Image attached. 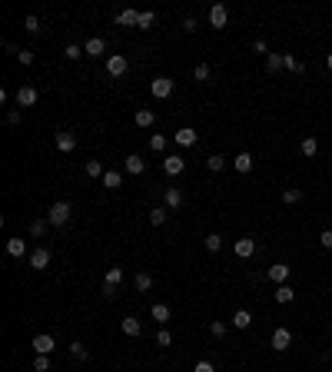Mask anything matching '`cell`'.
Returning <instances> with one entry per match:
<instances>
[{
  "mask_svg": "<svg viewBox=\"0 0 332 372\" xmlns=\"http://www.w3.org/2000/svg\"><path fill=\"white\" fill-rule=\"evenodd\" d=\"M30 346H33V353H37V356H50L56 342H53V336H50V332H40V336H33Z\"/></svg>",
  "mask_w": 332,
  "mask_h": 372,
  "instance_id": "3957f363",
  "label": "cell"
},
{
  "mask_svg": "<svg viewBox=\"0 0 332 372\" xmlns=\"http://www.w3.org/2000/svg\"><path fill=\"white\" fill-rule=\"evenodd\" d=\"M193 372H216V369H213V362L203 359V362H196V366H193Z\"/></svg>",
  "mask_w": 332,
  "mask_h": 372,
  "instance_id": "c3c4849f",
  "label": "cell"
},
{
  "mask_svg": "<svg viewBox=\"0 0 332 372\" xmlns=\"http://www.w3.org/2000/svg\"><path fill=\"white\" fill-rule=\"evenodd\" d=\"M150 150H153V153H163V150H166V136L153 133V136H150Z\"/></svg>",
  "mask_w": 332,
  "mask_h": 372,
  "instance_id": "f35d334b",
  "label": "cell"
},
{
  "mask_svg": "<svg viewBox=\"0 0 332 372\" xmlns=\"http://www.w3.org/2000/svg\"><path fill=\"white\" fill-rule=\"evenodd\" d=\"M63 53H67V60H80V57H87L80 44H67V50H63Z\"/></svg>",
  "mask_w": 332,
  "mask_h": 372,
  "instance_id": "74e56055",
  "label": "cell"
},
{
  "mask_svg": "<svg viewBox=\"0 0 332 372\" xmlns=\"http://www.w3.org/2000/svg\"><path fill=\"white\" fill-rule=\"evenodd\" d=\"M232 249H236L239 259H249L252 252H256V240H252V236H243V240H236V246H232Z\"/></svg>",
  "mask_w": 332,
  "mask_h": 372,
  "instance_id": "9c48e42d",
  "label": "cell"
},
{
  "mask_svg": "<svg viewBox=\"0 0 332 372\" xmlns=\"http://www.w3.org/2000/svg\"><path fill=\"white\" fill-rule=\"evenodd\" d=\"M70 356H73V359H80V362H83V359H87L90 353H87V346H83V342H70Z\"/></svg>",
  "mask_w": 332,
  "mask_h": 372,
  "instance_id": "d590c367",
  "label": "cell"
},
{
  "mask_svg": "<svg viewBox=\"0 0 332 372\" xmlns=\"http://www.w3.org/2000/svg\"><path fill=\"white\" fill-rule=\"evenodd\" d=\"M272 296H276V303L286 306V303H292V299H296V292L289 289V283H282V286H276V292H272Z\"/></svg>",
  "mask_w": 332,
  "mask_h": 372,
  "instance_id": "603a6c76",
  "label": "cell"
},
{
  "mask_svg": "<svg viewBox=\"0 0 332 372\" xmlns=\"http://www.w3.org/2000/svg\"><path fill=\"white\" fill-rule=\"evenodd\" d=\"M220 246H223V236H220V233H209V236H206V249H209V252H216Z\"/></svg>",
  "mask_w": 332,
  "mask_h": 372,
  "instance_id": "7bdbcfd3",
  "label": "cell"
},
{
  "mask_svg": "<svg viewBox=\"0 0 332 372\" xmlns=\"http://www.w3.org/2000/svg\"><path fill=\"white\" fill-rule=\"evenodd\" d=\"M103 296L113 299V296H116V286H113V283H103Z\"/></svg>",
  "mask_w": 332,
  "mask_h": 372,
  "instance_id": "f907efd6",
  "label": "cell"
},
{
  "mask_svg": "<svg viewBox=\"0 0 332 372\" xmlns=\"http://www.w3.org/2000/svg\"><path fill=\"white\" fill-rule=\"evenodd\" d=\"M13 57H17L20 63H33V53H30V50H17Z\"/></svg>",
  "mask_w": 332,
  "mask_h": 372,
  "instance_id": "bcb514c9",
  "label": "cell"
},
{
  "mask_svg": "<svg viewBox=\"0 0 332 372\" xmlns=\"http://www.w3.org/2000/svg\"><path fill=\"white\" fill-rule=\"evenodd\" d=\"M107 73L110 76H123L126 73V57L123 53H113V57L107 60Z\"/></svg>",
  "mask_w": 332,
  "mask_h": 372,
  "instance_id": "8fae6325",
  "label": "cell"
},
{
  "mask_svg": "<svg viewBox=\"0 0 332 372\" xmlns=\"http://www.w3.org/2000/svg\"><path fill=\"white\" fill-rule=\"evenodd\" d=\"M143 170H146L143 156H136V153H133V156H126V173H130V177H140Z\"/></svg>",
  "mask_w": 332,
  "mask_h": 372,
  "instance_id": "ffe728a7",
  "label": "cell"
},
{
  "mask_svg": "<svg viewBox=\"0 0 332 372\" xmlns=\"http://www.w3.org/2000/svg\"><path fill=\"white\" fill-rule=\"evenodd\" d=\"M289 346H292V332H289L286 326H279L276 332H272V349H276V353H286Z\"/></svg>",
  "mask_w": 332,
  "mask_h": 372,
  "instance_id": "8992f818",
  "label": "cell"
},
{
  "mask_svg": "<svg viewBox=\"0 0 332 372\" xmlns=\"http://www.w3.org/2000/svg\"><path fill=\"white\" fill-rule=\"evenodd\" d=\"M47 226H50V220H33L30 223V236H33V240H37V236H44Z\"/></svg>",
  "mask_w": 332,
  "mask_h": 372,
  "instance_id": "1f68e13d",
  "label": "cell"
},
{
  "mask_svg": "<svg viewBox=\"0 0 332 372\" xmlns=\"http://www.w3.org/2000/svg\"><path fill=\"white\" fill-rule=\"evenodd\" d=\"M153 24H157V13H150V10H143V13H140V24H136L140 30H150Z\"/></svg>",
  "mask_w": 332,
  "mask_h": 372,
  "instance_id": "836d02e7",
  "label": "cell"
},
{
  "mask_svg": "<svg viewBox=\"0 0 332 372\" xmlns=\"http://www.w3.org/2000/svg\"><path fill=\"white\" fill-rule=\"evenodd\" d=\"M33 372H50V356H37L33 359Z\"/></svg>",
  "mask_w": 332,
  "mask_h": 372,
  "instance_id": "ab89813d",
  "label": "cell"
},
{
  "mask_svg": "<svg viewBox=\"0 0 332 372\" xmlns=\"http://www.w3.org/2000/svg\"><path fill=\"white\" fill-rule=\"evenodd\" d=\"M252 326V312L249 309H236L232 312V329H249Z\"/></svg>",
  "mask_w": 332,
  "mask_h": 372,
  "instance_id": "2e32d148",
  "label": "cell"
},
{
  "mask_svg": "<svg viewBox=\"0 0 332 372\" xmlns=\"http://www.w3.org/2000/svg\"><path fill=\"white\" fill-rule=\"evenodd\" d=\"M183 170H186V160H183V156H166L163 160V173H166V177H180Z\"/></svg>",
  "mask_w": 332,
  "mask_h": 372,
  "instance_id": "ba28073f",
  "label": "cell"
},
{
  "mask_svg": "<svg viewBox=\"0 0 332 372\" xmlns=\"http://www.w3.org/2000/svg\"><path fill=\"white\" fill-rule=\"evenodd\" d=\"M56 150L60 153H73L76 150V133H70V130L56 133Z\"/></svg>",
  "mask_w": 332,
  "mask_h": 372,
  "instance_id": "52a82bcc",
  "label": "cell"
},
{
  "mask_svg": "<svg viewBox=\"0 0 332 372\" xmlns=\"http://www.w3.org/2000/svg\"><path fill=\"white\" fill-rule=\"evenodd\" d=\"M120 329H123V336H130V339H136V336L143 332V326H140V319H136V316H126V319L120 322Z\"/></svg>",
  "mask_w": 332,
  "mask_h": 372,
  "instance_id": "5bb4252c",
  "label": "cell"
},
{
  "mask_svg": "<svg viewBox=\"0 0 332 372\" xmlns=\"http://www.w3.org/2000/svg\"><path fill=\"white\" fill-rule=\"evenodd\" d=\"M37 100H40V93L33 87H20L17 90V107H33Z\"/></svg>",
  "mask_w": 332,
  "mask_h": 372,
  "instance_id": "7c38bea8",
  "label": "cell"
},
{
  "mask_svg": "<svg viewBox=\"0 0 332 372\" xmlns=\"http://www.w3.org/2000/svg\"><path fill=\"white\" fill-rule=\"evenodd\" d=\"M30 266H33V269H47V266H50V249H47V246L33 249L30 252Z\"/></svg>",
  "mask_w": 332,
  "mask_h": 372,
  "instance_id": "4fadbf2b",
  "label": "cell"
},
{
  "mask_svg": "<svg viewBox=\"0 0 332 372\" xmlns=\"http://www.w3.org/2000/svg\"><path fill=\"white\" fill-rule=\"evenodd\" d=\"M7 123H10V126L20 123V113H17V110H10V113H7Z\"/></svg>",
  "mask_w": 332,
  "mask_h": 372,
  "instance_id": "816d5d0a",
  "label": "cell"
},
{
  "mask_svg": "<svg viewBox=\"0 0 332 372\" xmlns=\"http://www.w3.org/2000/svg\"><path fill=\"white\" fill-rule=\"evenodd\" d=\"M133 283H136L140 292H150L153 289V276H150V272H136V279H133Z\"/></svg>",
  "mask_w": 332,
  "mask_h": 372,
  "instance_id": "83f0119b",
  "label": "cell"
},
{
  "mask_svg": "<svg viewBox=\"0 0 332 372\" xmlns=\"http://www.w3.org/2000/svg\"><path fill=\"white\" fill-rule=\"evenodd\" d=\"M153 123H157V113H153V110H140L136 113V126L146 130V126H153Z\"/></svg>",
  "mask_w": 332,
  "mask_h": 372,
  "instance_id": "f1b7e54d",
  "label": "cell"
},
{
  "mask_svg": "<svg viewBox=\"0 0 332 372\" xmlns=\"http://www.w3.org/2000/svg\"><path fill=\"white\" fill-rule=\"evenodd\" d=\"M7 252H10L13 259H20V256H27V243L20 240V236H13V240H7Z\"/></svg>",
  "mask_w": 332,
  "mask_h": 372,
  "instance_id": "d6986e66",
  "label": "cell"
},
{
  "mask_svg": "<svg viewBox=\"0 0 332 372\" xmlns=\"http://www.w3.org/2000/svg\"><path fill=\"white\" fill-rule=\"evenodd\" d=\"M116 24L120 27H136L140 24V13L136 10H123V13H116Z\"/></svg>",
  "mask_w": 332,
  "mask_h": 372,
  "instance_id": "7402d4cb",
  "label": "cell"
},
{
  "mask_svg": "<svg viewBox=\"0 0 332 372\" xmlns=\"http://www.w3.org/2000/svg\"><path fill=\"white\" fill-rule=\"evenodd\" d=\"M319 243H322V246H326V249H332V229H322Z\"/></svg>",
  "mask_w": 332,
  "mask_h": 372,
  "instance_id": "7dc6e473",
  "label": "cell"
},
{
  "mask_svg": "<svg viewBox=\"0 0 332 372\" xmlns=\"http://www.w3.org/2000/svg\"><path fill=\"white\" fill-rule=\"evenodd\" d=\"M193 76H196V80H203V83H206V80H209V76H213V70H209V63H196V70H193Z\"/></svg>",
  "mask_w": 332,
  "mask_h": 372,
  "instance_id": "e575fe53",
  "label": "cell"
},
{
  "mask_svg": "<svg viewBox=\"0 0 332 372\" xmlns=\"http://www.w3.org/2000/svg\"><path fill=\"white\" fill-rule=\"evenodd\" d=\"M150 90H153L157 100H166V96L173 93V80H169V76H157V80L150 83Z\"/></svg>",
  "mask_w": 332,
  "mask_h": 372,
  "instance_id": "5b68a950",
  "label": "cell"
},
{
  "mask_svg": "<svg viewBox=\"0 0 332 372\" xmlns=\"http://www.w3.org/2000/svg\"><path fill=\"white\" fill-rule=\"evenodd\" d=\"M206 166H209L213 173H220L223 166H226V156H220V153H216V156H209V160H206Z\"/></svg>",
  "mask_w": 332,
  "mask_h": 372,
  "instance_id": "60d3db41",
  "label": "cell"
},
{
  "mask_svg": "<svg viewBox=\"0 0 332 372\" xmlns=\"http://www.w3.org/2000/svg\"><path fill=\"white\" fill-rule=\"evenodd\" d=\"M103 186H107V189H120V186H123V173L107 170V177H103Z\"/></svg>",
  "mask_w": 332,
  "mask_h": 372,
  "instance_id": "d4e9b609",
  "label": "cell"
},
{
  "mask_svg": "<svg viewBox=\"0 0 332 372\" xmlns=\"http://www.w3.org/2000/svg\"><path fill=\"white\" fill-rule=\"evenodd\" d=\"M232 166H236L239 173H249V170H252V153H236V160H232Z\"/></svg>",
  "mask_w": 332,
  "mask_h": 372,
  "instance_id": "44dd1931",
  "label": "cell"
},
{
  "mask_svg": "<svg viewBox=\"0 0 332 372\" xmlns=\"http://www.w3.org/2000/svg\"><path fill=\"white\" fill-rule=\"evenodd\" d=\"M169 316H173V312H169L166 303H157V306H153V319H157V322H169Z\"/></svg>",
  "mask_w": 332,
  "mask_h": 372,
  "instance_id": "f546056e",
  "label": "cell"
},
{
  "mask_svg": "<svg viewBox=\"0 0 332 372\" xmlns=\"http://www.w3.org/2000/svg\"><path fill=\"white\" fill-rule=\"evenodd\" d=\"M269 279H272L276 286H282V283L289 279V266H286V263H276V266H269Z\"/></svg>",
  "mask_w": 332,
  "mask_h": 372,
  "instance_id": "e0dca14e",
  "label": "cell"
},
{
  "mask_svg": "<svg viewBox=\"0 0 332 372\" xmlns=\"http://www.w3.org/2000/svg\"><path fill=\"white\" fill-rule=\"evenodd\" d=\"M166 216H169V209H166V206H157V209L150 213V223H153V226H163Z\"/></svg>",
  "mask_w": 332,
  "mask_h": 372,
  "instance_id": "4dcf8cb0",
  "label": "cell"
},
{
  "mask_svg": "<svg viewBox=\"0 0 332 372\" xmlns=\"http://www.w3.org/2000/svg\"><path fill=\"white\" fill-rule=\"evenodd\" d=\"M103 283L120 286V283H123V269H120V266H110V269H107V279H103Z\"/></svg>",
  "mask_w": 332,
  "mask_h": 372,
  "instance_id": "d6a6232c",
  "label": "cell"
},
{
  "mask_svg": "<svg viewBox=\"0 0 332 372\" xmlns=\"http://www.w3.org/2000/svg\"><path fill=\"white\" fill-rule=\"evenodd\" d=\"M47 220H50V226H56V229H63L70 220H73V206H70L67 200H56L50 209H47Z\"/></svg>",
  "mask_w": 332,
  "mask_h": 372,
  "instance_id": "6da1fadb",
  "label": "cell"
},
{
  "mask_svg": "<svg viewBox=\"0 0 332 372\" xmlns=\"http://www.w3.org/2000/svg\"><path fill=\"white\" fill-rule=\"evenodd\" d=\"M157 346H163V349H166V346H173V336H169L166 329H163V332L157 336Z\"/></svg>",
  "mask_w": 332,
  "mask_h": 372,
  "instance_id": "f6af8a7d",
  "label": "cell"
},
{
  "mask_svg": "<svg viewBox=\"0 0 332 372\" xmlns=\"http://www.w3.org/2000/svg\"><path fill=\"white\" fill-rule=\"evenodd\" d=\"M24 30L27 33H40V17H33V13H30V17L24 20Z\"/></svg>",
  "mask_w": 332,
  "mask_h": 372,
  "instance_id": "b9f144b4",
  "label": "cell"
},
{
  "mask_svg": "<svg viewBox=\"0 0 332 372\" xmlns=\"http://www.w3.org/2000/svg\"><path fill=\"white\" fill-rule=\"evenodd\" d=\"M266 70H269V73L286 70V53H269V57H266Z\"/></svg>",
  "mask_w": 332,
  "mask_h": 372,
  "instance_id": "ac0fdd59",
  "label": "cell"
},
{
  "mask_svg": "<svg viewBox=\"0 0 332 372\" xmlns=\"http://www.w3.org/2000/svg\"><path fill=\"white\" fill-rule=\"evenodd\" d=\"M183 30H186V33H196V30H200V20H196V17H186V20H183Z\"/></svg>",
  "mask_w": 332,
  "mask_h": 372,
  "instance_id": "ee69618b",
  "label": "cell"
},
{
  "mask_svg": "<svg viewBox=\"0 0 332 372\" xmlns=\"http://www.w3.org/2000/svg\"><path fill=\"white\" fill-rule=\"evenodd\" d=\"M299 200H302V189H299V186L282 189V203H286V206H292V203H299Z\"/></svg>",
  "mask_w": 332,
  "mask_h": 372,
  "instance_id": "4316f807",
  "label": "cell"
},
{
  "mask_svg": "<svg viewBox=\"0 0 332 372\" xmlns=\"http://www.w3.org/2000/svg\"><path fill=\"white\" fill-rule=\"evenodd\" d=\"M163 206H166V209H180V206H183V189L166 186V193H163Z\"/></svg>",
  "mask_w": 332,
  "mask_h": 372,
  "instance_id": "30bf717a",
  "label": "cell"
},
{
  "mask_svg": "<svg viewBox=\"0 0 332 372\" xmlns=\"http://www.w3.org/2000/svg\"><path fill=\"white\" fill-rule=\"evenodd\" d=\"M252 50H256V53H266V57H269V47H266V40H256V44H252Z\"/></svg>",
  "mask_w": 332,
  "mask_h": 372,
  "instance_id": "681fc988",
  "label": "cell"
},
{
  "mask_svg": "<svg viewBox=\"0 0 332 372\" xmlns=\"http://www.w3.org/2000/svg\"><path fill=\"white\" fill-rule=\"evenodd\" d=\"M176 146H196V140H200V133L193 130V126H180V130L173 133Z\"/></svg>",
  "mask_w": 332,
  "mask_h": 372,
  "instance_id": "277c9868",
  "label": "cell"
},
{
  "mask_svg": "<svg viewBox=\"0 0 332 372\" xmlns=\"http://www.w3.org/2000/svg\"><path fill=\"white\" fill-rule=\"evenodd\" d=\"M83 170H87V177H93V180L107 177V170H103V163H100V160H87V166H83Z\"/></svg>",
  "mask_w": 332,
  "mask_h": 372,
  "instance_id": "cb8c5ba5",
  "label": "cell"
},
{
  "mask_svg": "<svg viewBox=\"0 0 332 372\" xmlns=\"http://www.w3.org/2000/svg\"><path fill=\"white\" fill-rule=\"evenodd\" d=\"M326 70H332V53H329V57H326Z\"/></svg>",
  "mask_w": 332,
  "mask_h": 372,
  "instance_id": "f5cc1de1",
  "label": "cell"
},
{
  "mask_svg": "<svg viewBox=\"0 0 332 372\" xmlns=\"http://www.w3.org/2000/svg\"><path fill=\"white\" fill-rule=\"evenodd\" d=\"M103 50H107V44H103V37H90L87 44H83V53H87V57H100Z\"/></svg>",
  "mask_w": 332,
  "mask_h": 372,
  "instance_id": "9a60e30c",
  "label": "cell"
},
{
  "mask_svg": "<svg viewBox=\"0 0 332 372\" xmlns=\"http://www.w3.org/2000/svg\"><path fill=\"white\" fill-rule=\"evenodd\" d=\"M209 332H213V336H216V339H223V336H226V332H229V326H226V322H223V319H216V322H209Z\"/></svg>",
  "mask_w": 332,
  "mask_h": 372,
  "instance_id": "8d00e7d4",
  "label": "cell"
},
{
  "mask_svg": "<svg viewBox=\"0 0 332 372\" xmlns=\"http://www.w3.org/2000/svg\"><path fill=\"white\" fill-rule=\"evenodd\" d=\"M226 20H229V10H226V4H213V7H209V27H213V30H223Z\"/></svg>",
  "mask_w": 332,
  "mask_h": 372,
  "instance_id": "7a4b0ae2",
  "label": "cell"
},
{
  "mask_svg": "<svg viewBox=\"0 0 332 372\" xmlns=\"http://www.w3.org/2000/svg\"><path fill=\"white\" fill-rule=\"evenodd\" d=\"M299 153L302 156H316V153H319V143H316V136H306L299 143Z\"/></svg>",
  "mask_w": 332,
  "mask_h": 372,
  "instance_id": "484cf974",
  "label": "cell"
}]
</instances>
